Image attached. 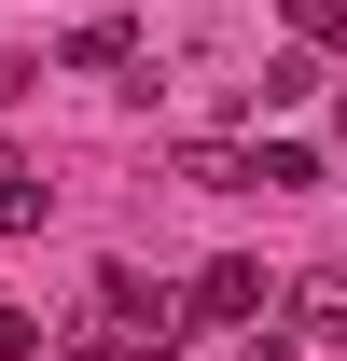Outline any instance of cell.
I'll return each mask as SVG.
<instances>
[{
  "label": "cell",
  "mask_w": 347,
  "mask_h": 361,
  "mask_svg": "<svg viewBox=\"0 0 347 361\" xmlns=\"http://www.w3.org/2000/svg\"><path fill=\"white\" fill-rule=\"evenodd\" d=\"M139 361H167V348H139Z\"/></svg>",
  "instance_id": "obj_12"
},
{
  "label": "cell",
  "mask_w": 347,
  "mask_h": 361,
  "mask_svg": "<svg viewBox=\"0 0 347 361\" xmlns=\"http://www.w3.org/2000/svg\"><path fill=\"white\" fill-rule=\"evenodd\" d=\"M250 361H305V348H292V334H264V319H250Z\"/></svg>",
  "instance_id": "obj_10"
},
{
  "label": "cell",
  "mask_w": 347,
  "mask_h": 361,
  "mask_svg": "<svg viewBox=\"0 0 347 361\" xmlns=\"http://www.w3.org/2000/svg\"><path fill=\"white\" fill-rule=\"evenodd\" d=\"M292 14H305V42H319V56L347 42V0H292Z\"/></svg>",
  "instance_id": "obj_9"
},
{
  "label": "cell",
  "mask_w": 347,
  "mask_h": 361,
  "mask_svg": "<svg viewBox=\"0 0 347 361\" xmlns=\"http://www.w3.org/2000/svg\"><path fill=\"white\" fill-rule=\"evenodd\" d=\"M264 292H278L264 264H209L195 292H181V306H195V319H264Z\"/></svg>",
  "instance_id": "obj_2"
},
{
  "label": "cell",
  "mask_w": 347,
  "mask_h": 361,
  "mask_svg": "<svg viewBox=\"0 0 347 361\" xmlns=\"http://www.w3.org/2000/svg\"><path fill=\"white\" fill-rule=\"evenodd\" d=\"M28 223H56V180L42 167H0V236H28Z\"/></svg>",
  "instance_id": "obj_5"
},
{
  "label": "cell",
  "mask_w": 347,
  "mask_h": 361,
  "mask_svg": "<svg viewBox=\"0 0 347 361\" xmlns=\"http://www.w3.org/2000/svg\"><path fill=\"white\" fill-rule=\"evenodd\" d=\"M181 180H195V195H264V153H236V139H195V153H181Z\"/></svg>",
  "instance_id": "obj_3"
},
{
  "label": "cell",
  "mask_w": 347,
  "mask_h": 361,
  "mask_svg": "<svg viewBox=\"0 0 347 361\" xmlns=\"http://www.w3.org/2000/svg\"><path fill=\"white\" fill-rule=\"evenodd\" d=\"M126 56H139V28H126V14H97V28H70V70H126Z\"/></svg>",
  "instance_id": "obj_6"
},
{
  "label": "cell",
  "mask_w": 347,
  "mask_h": 361,
  "mask_svg": "<svg viewBox=\"0 0 347 361\" xmlns=\"http://www.w3.org/2000/svg\"><path fill=\"white\" fill-rule=\"evenodd\" d=\"M28 348H42V319H28L14 292H0V361H28Z\"/></svg>",
  "instance_id": "obj_8"
},
{
  "label": "cell",
  "mask_w": 347,
  "mask_h": 361,
  "mask_svg": "<svg viewBox=\"0 0 347 361\" xmlns=\"http://www.w3.org/2000/svg\"><path fill=\"white\" fill-rule=\"evenodd\" d=\"M305 348H347V278H305Z\"/></svg>",
  "instance_id": "obj_7"
},
{
  "label": "cell",
  "mask_w": 347,
  "mask_h": 361,
  "mask_svg": "<svg viewBox=\"0 0 347 361\" xmlns=\"http://www.w3.org/2000/svg\"><path fill=\"white\" fill-rule=\"evenodd\" d=\"M334 126H347V97H334Z\"/></svg>",
  "instance_id": "obj_11"
},
{
  "label": "cell",
  "mask_w": 347,
  "mask_h": 361,
  "mask_svg": "<svg viewBox=\"0 0 347 361\" xmlns=\"http://www.w3.org/2000/svg\"><path fill=\"white\" fill-rule=\"evenodd\" d=\"M250 97H264V111H292V97H319V42H292V56H264V70H250Z\"/></svg>",
  "instance_id": "obj_4"
},
{
  "label": "cell",
  "mask_w": 347,
  "mask_h": 361,
  "mask_svg": "<svg viewBox=\"0 0 347 361\" xmlns=\"http://www.w3.org/2000/svg\"><path fill=\"white\" fill-rule=\"evenodd\" d=\"M84 334H111V348H167V292L139 264H97L84 278Z\"/></svg>",
  "instance_id": "obj_1"
}]
</instances>
